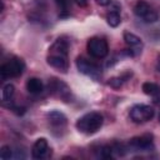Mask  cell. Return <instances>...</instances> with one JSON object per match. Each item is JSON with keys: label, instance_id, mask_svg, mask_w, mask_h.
Segmentation results:
<instances>
[{"label": "cell", "instance_id": "cell-1", "mask_svg": "<svg viewBox=\"0 0 160 160\" xmlns=\"http://www.w3.org/2000/svg\"><path fill=\"white\" fill-rule=\"evenodd\" d=\"M69 41L64 38H59L49 49V54L46 58L48 64L61 72H68L69 70Z\"/></svg>", "mask_w": 160, "mask_h": 160}, {"label": "cell", "instance_id": "cell-6", "mask_svg": "<svg viewBox=\"0 0 160 160\" xmlns=\"http://www.w3.org/2000/svg\"><path fill=\"white\" fill-rule=\"evenodd\" d=\"M134 14L138 18L142 19L145 22H155L158 20V18H159L158 14H156V11L152 10V8L148 2H145L142 0H139L135 4V6H134Z\"/></svg>", "mask_w": 160, "mask_h": 160}, {"label": "cell", "instance_id": "cell-23", "mask_svg": "<svg viewBox=\"0 0 160 160\" xmlns=\"http://www.w3.org/2000/svg\"><path fill=\"white\" fill-rule=\"evenodd\" d=\"M159 122H160V115H159Z\"/></svg>", "mask_w": 160, "mask_h": 160}, {"label": "cell", "instance_id": "cell-22", "mask_svg": "<svg viewBox=\"0 0 160 160\" xmlns=\"http://www.w3.org/2000/svg\"><path fill=\"white\" fill-rule=\"evenodd\" d=\"M156 70L160 72V56L158 58V61H156Z\"/></svg>", "mask_w": 160, "mask_h": 160}, {"label": "cell", "instance_id": "cell-4", "mask_svg": "<svg viewBox=\"0 0 160 160\" xmlns=\"http://www.w3.org/2000/svg\"><path fill=\"white\" fill-rule=\"evenodd\" d=\"M86 48H88V52L96 59H102L109 54V45L106 40L102 38H98V36L90 38L88 40Z\"/></svg>", "mask_w": 160, "mask_h": 160}, {"label": "cell", "instance_id": "cell-21", "mask_svg": "<svg viewBox=\"0 0 160 160\" xmlns=\"http://www.w3.org/2000/svg\"><path fill=\"white\" fill-rule=\"evenodd\" d=\"M89 0H74V2H76L79 6H85L88 4Z\"/></svg>", "mask_w": 160, "mask_h": 160}, {"label": "cell", "instance_id": "cell-20", "mask_svg": "<svg viewBox=\"0 0 160 160\" xmlns=\"http://www.w3.org/2000/svg\"><path fill=\"white\" fill-rule=\"evenodd\" d=\"M112 2V0H96V4L100 6H108Z\"/></svg>", "mask_w": 160, "mask_h": 160}, {"label": "cell", "instance_id": "cell-12", "mask_svg": "<svg viewBox=\"0 0 160 160\" xmlns=\"http://www.w3.org/2000/svg\"><path fill=\"white\" fill-rule=\"evenodd\" d=\"M26 90L30 94H40L44 90V84L38 78H29L26 81Z\"/></svg>", "mask_w": 160, "mask_h": 160}, {"label": "cell", "instance_id": "cell-9", "mask_svg": "<svg viewBox=\"0 0 160 160\" xmlns=\"http://www.w3.org/2000/svg\"><path fill=\"white\" fill-rule=\"evenodd\" d=\"M129 145L130 148L136 149V150H142V151L150 150L152 149V136L149 134L135 136L129 141Z\"/></svg>", "mask_w": 160, "mask_h": 160}, {"label": "cell", "instance_id": "cell-8", "mask_svg": "<svg viewBox=\"0 0 160 160\" xmlns=\"http://www.w3.org/2000/svg\"><path fill=\"white\" fill-rule=\"evenodd\" d=\"M49 91L52 94V95H56L59 98H61L64 101H70V96H71V91H70V88L62 82L61 80L59 79H50L49 81Z\"/></svg>", "mask_w": 160, "mask_h": 160}, {"label": "cell", "instance_id": "cell-5", "mask_svg": "<svg viewBox=\"0 0 160 160\" xmlns=\"http://www.w3.org/2000/svg\"><path fill=\"white\" fill-rule=\"evenodd\" d=\"M154 114H155V110L151 106L144 105V104L134 105L130 109V119L134 122H138V124L146 122V121L151 120L154 118Z\"/></svg>", "mask_w": 160, "mask_h": 160}, {"label": "cell", "instance_id": "cell-2", "mask_svg": "<svg viewBox=\"0 0 160 160\" xmlns=\"http://www.w3.org/2000/svg\"><path fill=\"white\" fill-rule=\"evenodd\" d=\"M102 122H104V118L100 112L90 111L78 119L76 129L82 134L91 135V134H95L98 130H100V128L102 126Z\"/></svg>", "mask_w": 160, "mask_h": 160}, {"label": "cell", "instance_id": "cell-3", "mask_svg": "<svg viewBox=\"0 0 160 160\" xmlns=\"http://www.w3.org/2000/svg\"><path fill=\"white\" fill-rule=\"evenodd\" d=\"M25 69V62L21 58L12 56L8 61H5L0 66V74L2 79H9V78H18L22 74Z\"/></svg>", "mask_w": 160, "mask_h": 160}, {"label": "cell", "instance_id": "cell-13", "mask_svg": "<svg viewBox=\"0 0 160 160\" xmlns=\"http://www.w3.org/2000/svg\"><path fill=\"white\" fill-rule=\"evenodd\" d=\"M124 40H125V42L130 46V48H132V49H141V46H142V41H141V39L139 38V36H136L135 34H132V32H130V31H125L124 32Z\"/></svg>", "mask_w": 160, "mask_h": 160}, {"label": "cell", "instance_id": "cell-7", "mask_svg": "<svg viewBox=\"0 0 160 160\" xmlns=\"http://www.w3.org/2000/svg\"><path fill=\"white\" fill-rule=\"evenodd\" d=\"M76 66H78V70L80 72H82V74H85V75H88V76H90L92 79H98L101 75L100 68L95 62H92V61H90V60H88L85 58H80L79 56L76 59Z\"/></svg>", "mask_w": 160, "mask_h": 160}, {"label": "cell", "instance_id": "cell-19", "mask_svg": "<svg viewBox=\"0 0 160 160\" xmlns=\"http://www.w3.org/2000/svg\"><path fill=\"white\" fill-rule=\"evenodd\" d=\"M56 4H58L60 12H64V16H65L68 11V0H56Z\"/></svg>", "mask_w": 160, "mask_h": 160}, {"label": "cell", "instance_id": "cell-10", "mask_svg": "<svg viewBox=\"0 0 160 160\" xmlns=\"http://www.w3.org/2000/svg\"><path fill=\"white\" fill-rule=\"evenodd\" d=\"M48 152H49L48 140L45 138H39L31 148V156L34 159H44L48 156Z\"/></svg>", "mask_w": 160, "mask_h": 160}, {"label": "cell", "instance_id": "cell-15", "mask_svg": "<svg viewBox=\"0 0 160 160\" xmlns=\"http://www.w3.org/2000/svg\"><path fill=\"white\" fill-rule=\"evenodd\" d=\"M106 21L108 24L111 26V28H116L120 25L121 22V18H120V14L118 10H111L108 15H106Z\"/></svg>", "mask_w": 160, "mask_h": 160}, {"label": "cell", "instance_id": "cell-14", "mask_svg": "<svg viewBox=\"0 0 160 160\" xmlns=\"http://www.w3.org/2000/svg\"><path fill=\"white\" fill-rule=\"evenodd\" d=\"M142 91L149 95V96H159L160 95V85L151 82V81H146L142 84Z\"/></svg>", "mask_w": 160, "mask_h": 160}, {"label": "cell", "instance_id": "cell-17", "mask_svg": "<svg viewBox=\"0 0 160 160\" xmlns=\"http://www.w3.org/2000/svg\"><path fill=\"white\" fill-rule=\"evenodd\" d=\"M15 92V88L12 84H6L4 88H2V100L4 101H9L12 95Z\"/></svg>", "mask_w": 160, "mask_h": 160}, {"label": "cell", "instance_id": "cell-11", "mask_svg": "<svg viewBox=\"0 0 160 160\" xmlns=\"http://www.w3.org/2000/svg\"><path fill=\"white\" fill-rule=\"evenodd\" d=\"M46 116H48V121H49L50 126L56 129V130L64 129L65 125L68 124V119H66V116L61 111L52 110V111H49Z\"/></svg>", "mask_w": 160, "mask_h": 160}, {"label": "cell", "instance_id": "cell-16", "mask_svg": "<svg viewBox=\"0 0 160 160\" xmlns=\"http://www.w3.org/2000/svg\"><path fill=\"white\" fill-rule=\"evenodd\" d=\"M130 75H131V74H126V75H122V76L111 78V79L108 81V84H109L111 88H115V89H118V88H120V86L122 85V82H124V81H126V79H128Z\"/></svg>", "mask_w": 160, "mask_h": 160}, {"label": "cell", "instance_id": "cell-18", "mask_svg": "<svg viewBox=\"0 0 160 160\" xmlns=\"http://www.w3.org/2000/svg\"><path fill=\"white\" fill-rule=\"evenodd\" d=\"M0 158L4 160H8L10 158H12V149L9 145H4L0 150Z\"/></svg>", "mask_w": 160, "mask_h": 160}]
</instances>
